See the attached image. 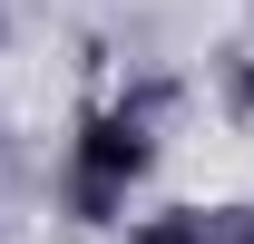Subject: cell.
<instances>
[{
  "label": "cell",
  "instance_id": "1",
  "mask_svg": "<svg viewBox=\"0 0 254 244\" xmlns=\"http://www.w3.org/2000/svg\"><path fill=\"white\" fill-rule=\"evenodd\" d=\"M147 108H98L88 127H78V156H68V205L78 215H118L127 185L147 176Z\"/></svg>",
  "mask_w": 254,
  "mask_h": 244
},
{
  "label": "cell",
  "instance_id": "2",
  "mask_svg": "<svg viewBox=\"0 0 254 244\" xmlns=\"http://www.w3.org/2000/svg\"><path fill=\"white\" fill-rule=\"evenodd\" d=\"M137 244H254V215H245V205H195V215L147 225Z\"/></svg>",
  "mask_w": 254,
  "mask_h": 244
},
{
  "label": "cell",
  "instance_id": "3",
  "mask_svg": "<svg viewBox=\"0 0 254 244\" xmlns=\"http://www.w3.org/2000/svg\"><path fill=\"white\" fill-rule=\"evenodd\" d=\"M245 98H254V78H245Z\"/></svg>",
  "mask_w": 254,
  "mask_h": 244
}]
</instances>
